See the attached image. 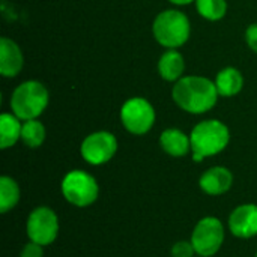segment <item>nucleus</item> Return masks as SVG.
Listing matches in <instances>:
<instances>
[{"label":"nucleus","mask_w":257,"mask_h":257,"mask_svg":"<svg viewBox=\"0 0 257 257\" xmlns=\"http://www.w3.org/2000/svg\"><path fill=\"white\" fill-rule=\"evenodd\" d=\"M20 257H44V247L29 241L20 251Z\"/></svg>","instance_id":"412c9836"},{"label":"nucleus","mask_w":257,"mask_h":257,"mask_svg":"<svg viewBox=\"0 0 257 257\" xmlns=\"http://www.w3.org/2000/svg\"><path fill=\"white\" fill-rule=\"evenodd\" d=\"M229 230L235 238L250 239L257 236V205L244 203L229 215Z\"/></svg>","instance_id":"9d476101"},{"label":"nucleus","mask_w":257,"mask_h":257,"mask_svg":"<svg viewBox=\"0 0 257 257\" xmlns=\"http://www.w3.org/2000/svg\"><path fill=\"white\" fill-rule=\"evenodd\" d=\"M245 39H247V44L248 47L257 53V24H251L248 26L247 32H245Z\"/></svg>","instance_id":"4be33fe9"},{"label":"nucleus","mask_w":257,"mask_h":257,"mask_svg":"<svg viewBox=\"0 0 257 257\" xmlns=\"http://www.w3.org/2000/svg\"><path fill=\"white\" fill-rule=\"evenodd\" d=\"M172 257H194L196 250L191 241H178L172 247Z\"/></svg>","instance_id":"aec40b11"},{"label":"nucleus","mask_w":257,"mask_h":257,"mask_svg":"<svg viewBox=\"0 0 257 257\" xmlns=\"http://www.w3.org/2000/svg\"><path fill=\"white\" fill-rule=\"evenodd\" d=\"M254 257H257V251H256V256H254Z\"/></svg>","instance_id":"b1692460"},{"label":"nucleus","mask_w":257,"mask_h":257,"mask_svg":"<svg viewBox=\"0 0 257 257\" xmlns=\"http://www.w3.org/2000/svg\"><path fill=\"white\" fill-rule=\"evenodd\" d=\"M215 86L218 90L220 96H235L236 93L241 92L242 86H244V77L242 74L236 69V68H224L217 74L215 78Z\"/></svg>","instance_id":"2eb2a0df"},{"label":"nucleus","mask_w":257,"mask_h":257,"mask_svg":"<svg viewBox=\"0 0 257 257\" xmlns=\"http://www.w3.org/2000/svg\"><path fill=\"white\" fill-rule=\"evenodd\" d=\"M196 8L197 12L209 21L221 20L227 12L226 0H196Z\"/></svg>","instance_id":"6ab92c4d"},{"label":"nucleus","mask_w":257,"mask_h":257,"mask_svg":"<svg viewBox=\"0 0 257 257\" xmlns=\"http://www.w3.org/2000/svg\"><path fill=\"white\" fill-rule=\"evenodd\" d=\"M48 99L47 87L36 80H29L15 87L11 96V108L21 120L38 119L47 108Z\"/></svg>","instance_id":"7ed1b4c3"},{"label":"nucleus","mask_w":257,"mask_h":257,"mask_svg":"<svg viewBox=\"0 0 257 257\" xmlns=\"http://www.w3.org/2000/svg\"><path fill=\"white\" fill-rule=\"evenodd\" d=\"M233 185V175L223 166H215L202 173L199 179L200 190L208 196H223Z\"/></svg>","instance_id":"9b49d317"},{"label":"nucleus","mask_w":257,"mask_h":257,"mask_svg":"<svg viewBox=\"0 0 257 257\" xmlns=\"http://www.w3.org/2000/svg\"><path fill=\"white\" fill-rule=\"evenodd\" d=\"M117 152V139L108 131H96L89 134L80 146L81 158L90 166H102L108 163Z\"/></svg>","instance_id":"1a4fd4ad"},{"label":"nucleus","mask_w":257,"mask_h":257,"mask_svg":"<svg viewBox=\"0 0 257 257\" xmlns=\"http://www.w3.org/2000/svg\"><path fill=\"white\" fill-rule=\"evenodd\" d=\"M15 114L2 113L0 116V148L8 149L12 148L21 139L23 123Z\"/></svg>","instance_id":"dca6fc26"},{"label":"nucleus","mask_w":257,"mask_h":257,"mask_svg":"<svg viewBox=\"0 0 257 257\" xmlns=\"http://www.w3.org/2000/svg\"><path fill=\"white\" fill-rule=\"evenodd\" d=\"M120 120L128 133L143 136L149 133L155 123V110L149 101L136 96L123 102L120 108Z\"/></svg>","instance_id":"6e6552de"},{"label":"nucleus","mask_w":257,"mask_h":257,"mask_svg":"<svg viewBox=\"0 0 257 257\" xmlns=\"http://www.w3.org/2000/svg\"><path fill=\"white\" fill-rule=\"evenodd\" d=\"M172 95L178 107L184 111L202 114L209 111L217 104L218 90L215 81L199 75H188L176 81Z\"/></svg>","instance_id":"f257e3e1"},{"label":"nucleus","mask_w":257,"mask_h":257,"mask_svg":"<svg viewBox=\"0 0 257 257\" xmlns=\"http://www.w3.org/2000/svg\"><path fill=\"white\" fill-rule=\"evenodd\" d=\"M20 196H21V191H20L17 181L6 175L2 176L0 178V212L8 214L9 211H12L18 205Z\"/></svg>","instance_id":"f3484780"},{"label":"nucleus","mask_w":257,"mask_h":257,"mask_svg":"<svg viewBox=\"0 0 257 257\" xmlns=\"http://www.w3.org/2000/svg\"><path fill=\"white\" fill-rule=\"evenodd\" d=\"M24 65V57L20 47L9 38L0 39V74L12 78L20 74Z\"/></svg>","instance_id":"f8f14e48"},{"label":"nucleus","mask_w":257,"mask_h":257,"mask_svg":"<svg viewBox=\"0 0 257 257\" xmlns=\"http://www.w3.org/2000/svg\"><path fill=\"white\" fill-rule=\"evenodd\" d=\"M59 217L48 206L35 208L26 223V233L29 241H33L42 247L51 245L59 235Z\"/></svg>","instance_id":"0eeeda50"},{"label":"nucleus","mask_w":257,"mask_h":257,"mask_svg":"<svg viewBox=\"0 0 257 257\" xmlns=\"http://www.w3.org/2000/svg\"><path fill=\"white\" fill-rule=\"evenodd\" d=\"M224 236V226L217 217H203L196 223L190 241L197 256L212 257L223 247Z\"/></svg>","instance_id":"423d86ee"},{"label":"nucleus","mask_w":257,"mask_h":257,"mask_svg":"<svg viewBox=\"0 0 257 257\" xmlns=\"http://www.w3.org/2000/svg\"><path fill=\"white\" fill-rule=\"evenodd\" d=\"M169 2H172V3H175V5H179V6H184V5L193 3L194 0H169Z\"/></svg>","instance_id":"5701e85b"},{"label":"nucleus","mask_w":257,"mask_h":257,"mask_svg":"<svg viewBox=\"0 0 257 257\" xmlns=\"http://www.w3.org/2000/svg\"><path fill=\"white\" fill-rule=\"evenodd\" d=\"M65 200L77 208H87L98 200L99 185L96 179L84 170L68 172L60 184Z\"/></svg>","instance_id":"39448f33"},{"label":"nucleus","mask_w":257,"mask_h":257,"mask_svg":"<svg viewBox=\"0 0 257 257\" xmlns=\"http://www.w3.org/2000/svg\"><path fill=\"white\" fill-rule=\"evenodd\" d=\"M21 140L27 148H39L45 140V126L36 119L24 120L21 128Z\"/></svg>","instance_id":"a211bd4d"},{"label":"nucleus","mask_w":257,"mask_h":257,"mask_svg":"<svg viewBox=\"0 0 257 257\" xmlns=\"http://www.w3.org/2000/svg\"><path fill=\"white\" fill-rule=\"evenodd\" d=\"M160 145L167 155L175 157V158L185 157L191 151L190 136H187L184 131L178 128L164 130L160 136Z\"/></svg>","instance_id":"ddd939ff"},{"label":"nucleus","mask_w":257,"mask_h":257,"mask_svg":"<svg viewBox=\"0 0 257 257\" xmlns=\"http://www.w3.org/2000/svg\"><path fill=\"white\" fill-rule=\"evenodd\" d=\"M194 257H200V256H194Z\"/></svg>","instance_id":"393cba45"},{"label":"nucleus","mask_w":257,"mask_h":257,"mask_svg":"<svg viewBox=\"0 0 257 257\" xmlns=\"http://www.w3.org/2000/svg\"><path fill=\"white\" fill-rule=\"evenodd\" d=\"M191 26L188 17L178 9H167L157 15L152 33L158 44L166 48H178L190 38Z\"/></svg>","instance_id":"20e7f679"},{"label":"nucleus","mask_w":257,"mask_h":257,"mask_svg":"<svg viewBox=\"0 0 257 257\" xmlns=\"http://www.w3.org/2000/svg\"><path fill=\"white\" fill-rule=\"evenodd\" d=\"M184 69V57L175 48H169L158 60V72L166 81H178L179 78H182Z\"/></svg>","instance_id":"4468645a"},{"label":"nucleus","mask_w":257,"mask_h":257,"mask_svg":"<svg viewBox=\"0 0 257 257\" xmlns=\"http://www.w3.org/2000/svg\"><path fill=\"white\" fill-rule=\"evenodd\" d=\"M191 151L196 163L203 161L208 157H214L223 152L230 142V131L226 123L217 119H208L199 122L191 134Z\"/></svg>","instance_id":"f03ea898"}]
</instances>
